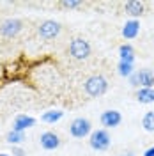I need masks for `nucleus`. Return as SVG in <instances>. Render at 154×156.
Wrapping results in <instances>:
<instances>
[{
  "mask_svg": "<svg viewBox=\"0 0 154 156\" xmlns=\"http://www.w3.org/2000/svg\"><path fill=\"white\" fill-rule=\"evenodd\" d=\"M39 144L44 151H55L62 146V140H60V135L55 131H43L39 135Z\"/></svg>",
  "mask_w": 154,
  "mask_h": 156,
  "instance_id": "obj_9",
  "label": "nucleus"
},
{
  "mask_svg": "<svg viewBox=\"0 0 154 156\" xmlns=\"http://www.w3.org/2000/svg\"><path fill=\"white\" fill-rule=\"evenodd\" d=\"M92 131H94L92 129V122L87 117H76L69 124V135L73 138H87V136H90Z\"/></svg>",
  "mask_w": 154,
  "mask_h": 156,
  "instance_id": "obj_6",
  "label": "nucleus"
},
{
  "mask_svg": "<svg viewBox=\"0 0 154 156\" xmlns=\"http://www.w3.org/2000/svg\"><path fill=\"white\" fill-rule=\"evenodd\" d=\"M99 122H101V126L105 128V129H114V128L121 126V122H122V114H121L119 110H114V108L105 110V112L99 115Z\"/></svg>",
  "mask_w": 154,
  "mask_h": 156,
  "instance_id": "obj_8",
  "label": "nucleus"
},
{
  "mask_svg": "<svg viewBox=\"0 0 154 156\" xmlns=\"http://www.w3.org/2000/svg\"><path fill=\"white\" fill-rule=\"evenodd\" d=\"M32 126H36V119L32 115H27V114H19L12 121V129L14 131H19V133H25Z\"/></svg>",
  "mask_w": 154,
  "mask_h": 156,
  "instance_id": "obj_11",
  "label": "nucleus"
},
{
  "mask_svg": "<svg viewBox=\"0 0 154 156\" xmlns=\"http://www.w3.org/2000/svg\"><path fill=\"white\" fill-rule=\"evenodd\" d=\"M64 117V112L62 110H46L43 115H41V121L46 122V124H55L60 119Z\"/></svg>",
  "mask_w": 154,
  "mask_h": 156,
  "instance_id": "obj_15",
  "label": "nucleus"
},
{
  "mask_svg": "<svg viewBox=\"0 0 154 156\" xmlns=\"http://www.w3.org/2000/svg\"><path fill=\"white\" fill-rule=\"evenodd\" d=\"M136 101L142 105L154 103V89H136Z\"/></svg>",
  "mask_w": 154,
  "mask_h": 156,
  "instance_id": "obj_14",
  "label": "nucleus"
},
{
  "mask_svg": "<svg viewBox=\"0 0 154 156\" xmlns=\"http://www.w3.org/2000/svg\"><path fill=\"white\" fill-rule=\"evenodd\" d=\"M142 128L149 133H154V110L151 112H145L142 117Z\"/></svg>",
  "mask_w": 154,
  "mask_h": 156,
  "instance_id": "obj_19",
  "label": "nucleus"
},
{
  "mask_svg": "<svg viewBox=\"0 0 154 156\" xmlns=\"http://www.w3.org/2000/svg\"><path fill=\"white\" fill-rule=\"evenodd\" d=\"M57 5L64 11H78V9H83L87 4L82 2V0H60V2H57Z\"/></svg>",
  "mask_w": 154,
  "mask_h": 156,
  "instance_id": "obj_16",
  "label": "nucleus"
},
{
  "mask_svg": "<svg viewBox=\"0 0 154 156\" xmlns=\"http://www.w3.org/2000/svg\"><path fill=\"white\" fill-rule=\"evenodd\" d=\"M5 142L11 144V146H21L25 142V133H19V131L11 129V131H7V135H5Z\"/></svg>",
  "mask_w": 154,
  "mask_h": 156,
  "instance_id": "obj_18",
  "label": "nucleus"
},
{
  "mask_svg": "<svg viewBox=\"0 0 154 156\" xmlns=\"http://www.w3.org/2000/svg\"><path fill=\"white\" fill-rule=\"evenodd\" d=\"M142 156H154V146H151L149 149H145Z\"/></svg>",
  "mask_w": 154,
  "mask_h": 156,
  "instance_id": "obj_22",
  "label": "nucleus"
},
{
  "mask_svg": "<svg viewBox=\"0 0 154 156\" xmlns=\"http://www.w3.org/2000/svg\"><path fill=\"white\" fill-rule=\"evenodd\" d=\"M135 58H136V51H135V48H133V44L124 43V44L119 46V60L135 64Z\"/></svg>",
  "mask_w": 154,
  "mask_h": 156,
  "instance_id": "obj_13",
  "label": "nucleus"
},
{
  "mask_svg": "<svg viewBox=\"0 0 154 156\" xmlns=\"http://www.w3.org/2000/svg\"><path fill=\"white\" fill-rule=\"evenodd\" d=\"M68 55L73 60L83 62V60H87V58L92 55V44L85 37H82V36L73 37L68 44Z\"/></svg>",
  "mask_w": 154,
  "mask_h": 156,
  "instance_id": "obj_1",
  "label": "nucleus"
},
{
  "mask_svg": "<svg viewBox=\"0 0 154 156\" xmlns=\"http://www.w3.org/2000/svg\"><path fill=\"white\" fill-rule=\"evenodd\" d=\"M140 34V21L138 20H128L122 27V37L126 41H131V39H136Z\"/></svg>",
  "mask_w": 154,
  "mask_h": 156,
  "instance_id": "obj_12",
  "label": "nucleus"
},
{
  "mask_svg": "<svg viewBox=\"0 0 154 156\" xmlns=\"http://www.w3.org/2000/svg\"><path fill=\"white\" fill-rule=\"evenodd\" d=\"M62 32V23L57 20H43L37 25V37L41 41H53Z\"/></svg>",
  "mask_w": 154,
  "mask_h": 156,
  "instance_id": "obj_3",
  "label": "nucleus"
},
{
  "mask_svg": "<svg viewBox=\"0 0 154 156\" xmlns=\"http://www.w3.org/2000/svg\"><path fill=\"white\" fill-rule=\"evenodd\" d=\"M25 29V21L19 18H7L0 21V36L5 39H12L19 36Z\"/></svg>",
  "mask_w": 154,
  "mask_h": 156,
  "instance_id": "obj_5",
  "label": "nucleus"
},
{
  "mask_svg": "<svg viewBox=\"0 0 154 156\" xmlns=\"http://www.w3.org/2000/svg\"><path fill=\"white\" fill-rule=\"evenodd\" d=\"M11 156H27V151L21 146H12L11 149Z\"/></svg>",
  "mask_w": 154,
  "mask_h": 156,
  "instance_id": "obj_20",
  "label": "nucleus"
},
{
  "mask_svg": "<svg viewBox=\"0 0 154 156\" xmlns=\"http://www.w3.org/2000/svg\"><path fill=\"white\" fill-rule=\"evenodd\" d=\"M0 156H11V153H0Z\"/></svg>",
  "mask_w": 154,
  "mask_h": 156,
  "instance_id": "obj_23",
  "label": "nucleus"
},
{
  "mask_svg": "<svg viewBox=\"0 0 154 156\" xmlns=\"http://www.w3.org/2000/svg\"><path fill=\"white\" fill-rule=\"evenodd\" d=\"M122 12L129 16V20H138L140 16H144L145 12V4L140 0H128L122 4Z\"/></svg>",
  "mask_w": 154,
  "mask_h": 156,
  "instance_id": "obj_10",
  "label": "nucleus"
},
{
  "mask_svg": "<svg viewBox=\"0 0 154 156\" xmlns=\"http://www.w3.org/2000/svg\"><path fill=\"white\" fill-rule=\"evenodd\" d=\"M135 64H129V62H122V60H119V64H117V73H119V76L122 78H131L135 75Z\"/></svg>",
  "mask_w": 154,
  "mask_h": 156,
  "instance_id": "obj_17",
  "label": "nucleus"
},
{
  "mask_svg": "<svg viewBox=\"0 0 154 156\" xmlns=\"http://www.w3.org/2000/svg\"><path fill=\"white\" fill-rule=\"evenodd\" d=\"M129 85L135 89H154V71L151 69H138L131 78H128Z\"/></svg>",
  "mask_w": 154,
  "mask_h": 156,
  "instance_id": "obj_7",
  "label": "nucleus"
},
{
  "mask_svg": "<svg viewBox=\"0 0 154 156\" xmlns=\"http://www.w3.org/2000/svg\"><path fill=\"white\" fill-rule=\"evenodd\" d=\"M119 156H136V154H135L133 149H122V151L119 153Z\"/></svg>",
  "mask_w": 154,
  "mask_h": 156,
  "instance_id": "obj_21",
  "label": "nucleus"
},
{
  "mask_svg": "<svg viewBox=\"0 0 154 156\" xmlns=\"http://www.w3.org/2000/svg\"><path fill=\"white\" fill-rule=\"evenodd\" d=\"M108 80H106L103 75H92L89 76L83 82V92H85L89 98H99V96H105L108 92Z\"/></svg>",
  "mask_w": 154,
  "mask_h": 156,
  "instance_id": "obj_2",
  "label": "nucleus"
},
{
  "mask_svg": "<svg viewBox=\"0 0 154 156\" xmlns=\"http://www.w3.org/2000/svg\"><path fill=\"white\" fill-rule=\"evenodd\" d=\"M89 146H90V149L99 151V153L108 151L110 146H112V136L108 133V129H105V128L94 129L90 133V136H89Z\"/></svg>",
  "mask_w": 154,
  "mask_h": 156,
  "instance_id": "obj_4",
  "label": "nucleus"
}]
</instances>
